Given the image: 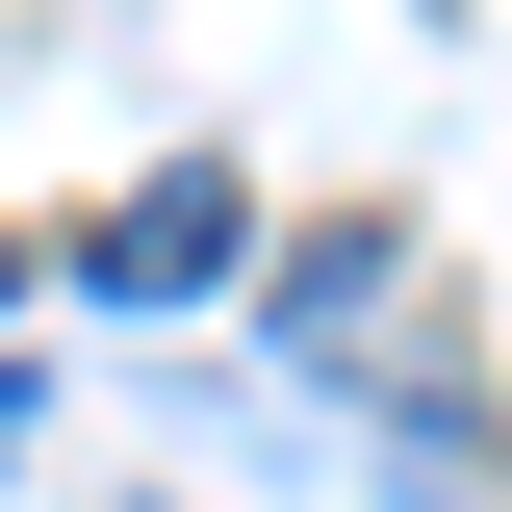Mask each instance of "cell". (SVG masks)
<instances>
[{
    "label": "cell",
    "instance_id": "3957f363",
    "mask_svg": "<svg viewBox=\"0 0 512 512\" xmlns=\"http://www.w3.org/2000/svg\"><path fill=\"white\" fill-rule=\"evenodd\" d=\"M0 436H26V384H0Z\"/></svg>",
    "mask_w": 512,
    "mask_h": 512
},
{
    "label": "cell",
    "instance_id": "7a4b0ae2",
    "mask_svg": "<svg viewBox=\"0 0 512 512\" xmlns=\"http://www.w3.org/2000/svg\"><path fill=\"white\" fill-rule=\"evenodd\" d=\"M384 282H410V256H384V231H308V256H282V333H308V359H333V333H359Z\"/></svg>",
    "mask_w": 512,
    "mask_h": 512
},
{
    "label": "cell",
    "instance_id": "6da1fadb",
    "mask_svg": "<svg viewBox=\"0 0 512 512\" xmlns=\"http://www.w3.org/2000/svg\"><path fill=\"white\" fill-rule=\"evenodd\" d=\"M231 256H256V205H231V180H128L103 231H77V282H103V308H205Z\"/></svg>",
    "mask_w": 512,
    "mask_h": 512
},
{
    "label": "cell",
    "instance_id": "277c9868",
    "mask_svg": "<svg viewBox=\"0 0 512 512\" xmlns=\"http://www.w3.org/2000/svg\"><path fill=\"white\" fill-rule=\"evenodd\" d=\"M0 282H26V256H0Z\"/></svg>",
    "mask_w": 512,
    "mask_h": 512
}]
</instances>
